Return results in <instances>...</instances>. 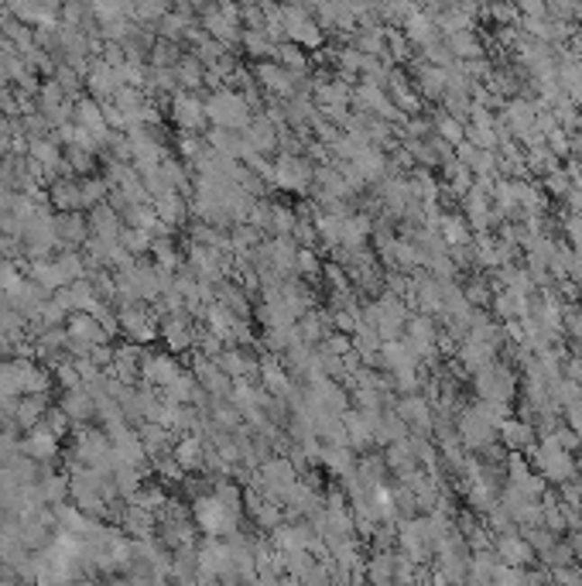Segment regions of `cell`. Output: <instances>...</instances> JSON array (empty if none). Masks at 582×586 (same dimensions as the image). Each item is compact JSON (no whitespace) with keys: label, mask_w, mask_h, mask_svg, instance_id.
<instances>
[{"label":"cell","mask_w":582,"mask_h":586,"mask_svg":"<svg viewBox=\"0 0 582 586\" xmlns=\"http://www.w3.org/2000/svg\"><path fill=\"white\" fill-rule=\"evenodd\" d=\"M528 460H531V466H534V473L548 483H568V481H576V473H579L576 456L565 453V449H559L548 435H541V443L528 449Z\"/></svg>","instance_id":"6da1fadb"},{"label":"cell","mask_w":582,"mask_h":586,"mask_svg":"<svg viewBox=\"0 0 582 586\" xmlns=\"http://www.w3.org/2000/svg\"><path fill=\"white\" fill-rule=\"evenodd\" d=\"M205 117L216 127H223V131H247V124L254 121L250 104L243 100V93H237V89H216L205 100Z\"/></svg>","instance_id":"7a4b0ae2"},{"label":"cell","mask_w":582,"mask_h":586,"mask_svg":"<svg viewBox=\"0 0 582 586\" xmlns=\"http://www.w3.org/2000/svg\"><path fill=\"white\" fill-rule=\"evenodd\" d=\"M477 380V395L479 401H487V405H496V408H511L514 401V388H517V378H514V371L507 363H487L483 371L473 374Z\"/></svg>","instance_id":"3957f363"},{"label":"cell","mask_w":582,"mask_h":586,"mask_svg":"<svg viewBox=\"0 0 582 586\" xmlns=\"http://www.w3.org/2000/svg\"><path fill=\"white\" fill-rule=\"evenodd\" d=\"M271 182L285 192H308V186L315 182V169L302 155H281L274 161Z\"/></svg>","instance_id":"277c9868"},{"label":"cell","mask_w":582,"mask_h":586,"mask_svg":"<svg viewBox=\"0 0 582 586\" xmlns=\"http://www.w3.org/2000/svg\"><path fill=\"white\" fill-rule=\"evenodd\" d=\"M397 418L408 426L414 435H428L432 432V426H435V415H432V405H428L422 395H408L397 401Z\"/></svg>","instance_id":"5b68a950"},{"label":"cell","mask_w":582,"mask_h":586,"mask_svg":"<svg viewBox=\"0 0 582 586\" xmlns=\"http://www.w3.org/2000/svg\"><path fill=\"white\" fill-rule=\"evenodd\" d=\"M494 552H496V559H500V566L521 569V566H528V563H534V549L524 542V535H517V532L496 535Z\"/></svg>","instance_id":"8992f818"},{"label":"cell","mask_w":582,"mask_h":586,"mask_svg":"<svg viewBox=\"0 0 582 586\" xmlns=\"http://www.w3.org/2000/svg\"><path fill=\"white\" fill-rule=\"evenodd\" d=\"M257 79L264 83L268 93H274V100H291L298 87H295V76L288 69H281L277 62H260L257 66Z\"/></svg>","instance_id":"52a82bcc"},{"label":"cell","mask_w":582,"mask_h":586,"mask_svg":"<svg viewBox=\"0 0 582 586\" xmlns=\"http://www.w3.org/2000/svg\"><path fill=\"white\" fill-rule=\"evenodd\" d=\"M496 435H500V443L511 449V453H528L534 446V426L524 422V418H504Z\"/></svg>","instance_id":"ba28073f"},{"label":"cell","mask_w":582,"mask_h":586,"mask_svg":"<svg viewBox=\"0 0 582 586\" xmlns=\"http://www.w3.org/2000/svg\"><path fill=\"white\" fill-rule=\"evenodd\" d=\"M277 127H274L268 117H254V121L247 124V131H243V141H247V148L257 151V155H264V151H274L277 148Z\"/></svg>","instance_id":"9c48e42d"},{"label":"cell","mask_w":582,"mask_h":586,"mask_svg":"<svg viewBox=\"0 0 582 586\" xmlns=\"http://www.w3.org/2000/svg\"><path fill=\"white\" fill-rule=\"evenodd\" d=\"M175 121H178L182 131H199L205 124V104H199L192 93L175 96Z\"/></svg>","instance_id":"30bf717a"},{"label":"cell","mask_w":582,"mask_h":586,"mask_svg":"<svg viewBox=\"0 0 582 586\" xmlns=\"http://www.w3.org/2000/svg\"><path fill=\"white\" fill-rule=\"evenodd\" d=\"M445 45L449 52L456 55V62H473V59H483V41H479L477 32H456V35H445Z\"/></svg>","instance_id":"8fae6325"},{"label":"cell","mask_w":582,"mask_h":586,"mask_svg":"<svg viewBox=\"0 0 582 586\" xmlns=\"http://www.w3.org/2000/svg\"><path fill=\"white\" fill-rule=\"evenodd\" d=\"M271 55H274V62H277L281 69H288L295 79H298V76H305L308 59L302 55V49H298L295 41H277V45L271 49Z\"/></svg>","instance_id":"7c38bea8"},{"label":"cell","mask_w":582,"mask_h":586,"mask_svg":"<svg viewBox=\"0 0 582 586\" xmlns=\"http://www.w3.org/2000/svg\"><path fill=\"white\" fill-rule=\"evenodd\" d=\"M141 371H144V378L154 380L158 388H168L171 380L182 374V371H178V363L171 361V357H144Z\"/></svg>","instance_id":"4fadbf2b"},{"label":"cell","mask_w":582,"mask_h":586,"mask_svg":"<svg viewBox=\"0 0 582 586\" xmlns=\"http://www.w3.org/2000/svg\"><path fill=\"white\" fill-rule=\"evenodd\" d=\"M332 473H340V477H350V473H357V460H353V449L350 446H323V456H319Z\"/></svg>","instance_id":"5bb4252c"},{"label":"cell","mask_w":582,"mask_h":586,"mask_svg":"<svg viewBox=\"0 0 582 586\" xmlns=\"http://www.w3.org/2000/svg\"><path fill=\"white\" fill-rule=\"evenodd\" d=\"M439 237L445 241V247H462V243H473L469 224L462 216H442L439 220Z\"/></svg>","instance_id":"9a60e30c"},{"label":"cell","mask_w":582,"mask_h":586,"mask_svg":"<svg viewBox=\"0 0 582 586\" xmlns=\"http://www.w3.org/2000/svg\"><path fill=\"white\" fill-rule=\"evenodd\" d=\"M24 449L32 453L34 460H45V456H51V453L59 449V435H55V432L41 422V426H34V429H32V439L24 443Z\"/></svg>","instance_id":"2e32d148"},{"label":"cell","mask_w":582,"mask_h":586,"mask_svg":"<svg viewBox=\"0 0 582 586\" xmlns=\"http://www.w3.org/2000/svg\"><path fill=\"white\" fill-rule=\"evenodd\" d=\"M432 131H435V138H442L445 144H456V148L466 141V124H459L456 117H449V114H439L435 124H432Z\"/></svg>","instance_id":"e0dca14e"},{"label":"cell","mask_w":582,"mask_h":586,"mask_svg":"<svg viewBox=\"0 0 582 586\" xmlns=\"http://www.w3.org/2000/svg\"><path fill=\"white\" fill-rule=\"evenodd\" d=\"M205 449L203 443H199V435H186L182 443H178V449H175V460L182 463V470H196V466L203 463Z\"/></svg>","instance_id":"ac0fdd59"},{"label":"cell","mask_w":582,"mask_h":586,"mask_svg":"<svg viewBox=\"0 0 582 586\" xmlns=\"http://www.w3.org/2000/svg\"><path fill=\"white\" fill-rule=\"evenodd\" d=\"M462 295H466V302L477 309V306H483V302H494V285L487 281V278H469L466 285H462Z\"/></svg>","instance_id":"d6986e66"},{"label":"cell","mask_w":582,"mask_h":586,"mask_svg":"<svg viewBox=\"0 0 582 586\" xmlns=\"http://www.w3.org/2000/svg\"><path fill=\"white\" fill-rule=\"evenodd\" d=\"M240 41H243V49L250 55H271V49H274V41L268 38L264 28H247V32L240 35Z\"/></svg>","instance_id":"ffe728a7"},{"label":"cell","mask_w":582,"mask_h":586,"mask_svg":"<svg viewBox=\"0 0 582 586\" xmlns=\"http://www.w3.org/2000/svg\"><path fill=\"white\" fill-rule=\"evenodd\" d=\"M55 237L59 241H83L86 224L79 216H62V220H55Z\"/></svg>","instance_id":"44dd1931"},{"label":"cell","mask_w":582,"mask_h":586,"mask_svg":"<svg viewBox=\"0 0 582 586\" xmlns=\"http://www.w3.org/2000/svg\"><path fill=\"white\" fill-rule=\"evenodd\" d=\"M295 271L305 278H315L323 271V264H319V254L312 251V247H298V261H295Z\"/></svg>","instance_id":"7402d4cb"},{"label":"cell","mask_w":582,"mask_h":586,"mask_svg":"<svg viewBox=\"0 0 582 586\" xmlns=\"http://www.w3.org/2000/svg\"><path fill=\"white\" fill-rule=\"evenodd\" d=\"M545 189L551 192V196H562V199H568V192H572V175L565 172V169L545 175Z\"/></svg>","instance_id":"603a6c76"},{"label":"cell","mask_w":582,"mask_h":586,"mask_svg":"<svg viewBox=\"0 0 582 586\" xmlns=\"http://www.w3.org/2000/svg\"><path fill=\"white\" fill-rule=\"evenodd\" d=\"M545 148H548V151H551L555 158H565V155H572V138H568L562 127H559V131H551V134H548Z\"/></svg>","instance_id":"cb8c5ba5"},{"label":"cell","mask_w":582,"mask_h":586,"mask_svg":"<svg viewBox=\"0 0 582 586\" xmlns=\"http://www.w3.org/2000/svg\"><path fill=\"white\" fill-rule=\"evenodd\" d=\"M551 583H555V586H582V569L579 566L551 569Z\"/></svg>","instance_id":"d4e9b609"},{"label":"cell","mask_w":582,"mask_h":586,"mask_svg":"<svg viewBox=\"0 0 582 586\" xmlns=\"http://www.w3.org/2000/svg\"><path fill=\"white\" fill-rule=\"evenodd\" d=\"M565 426L576 432V435H582V401H576V405L565 408Z\"/></svg>","instance_id":"484cf974"},{"label":"cell","mask_w":582,"mask_h":586,"mask_svg":"<svg viewBox=\"0 0 582 586\" xmlns=\"http://www.w3.org/2000/svg\"><path fill=\"white\" fill-rule=\"evenodd\" d=\"M568 549H572V559H582V528H579V532H572V538H568Z\"/></svg>","instance_id":"4316f807"},{"label":"cell","mask_w":582,"mask_h":586,"mask_svg":"<svg viewBox=\"0 0 582 586\" xmlns=\"http://www.w3.org/2000/svg\"><path fill=\"white\" fill-rule=\"evenodd\" d=\"M572 158H576V161H582V131H576V134H572Z\"/></svg>","instance_id":"83f0119b"}]
</instances>
